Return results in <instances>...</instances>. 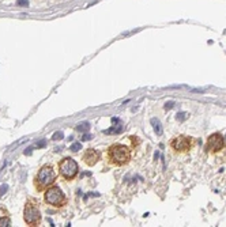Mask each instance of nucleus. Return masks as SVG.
<instances>
[{
  "label": "nucleus",
  "instance_id": "nucleus-1",
  "mask_svg": "<svg viewBox=\"0 0 226 227\" xmlns=\"http://www.w3.org/2000/svg\"><path fill=\"white\" fill-rule=\"evenodd\" d=\"M109 158V162L115 166H123L127 165L131 159V151L124 144H113L108 148L106 152Z\"/></svg>",
  "mask_w": 226,
  "mask_h": 227
},
{
  "label": "nucleus",
  "instance_id": "nucleus-2",
  "mask_svg": "<svg viewBox=\"0 0 226 227\" xmlns=\"http://www.w3.org/2000/svg\"><path fill=\"white\" fill-rule=\"evenodd\" d=\"M60 174L65 180H72L75 175L78 174V163L71 158H64L59 165Z\"/></svg>",
  "mask_w": 226,
  "mask_h": 227
},
{
  "label": "nucleus",
  "instance_id": "nucleus-3",
  "mask_svg": "<svg viewBox=\"0 0 226 227\" xmlns=\"http://www.w3.org/2000/svg\"><path fill=\"white\" fill-rule=\"evenodd\" d=\"M225 146V139L222 137V135L219 133H214L211 135L209 139H207V143H206V151L211 154H217Z\"/></svg>",
  "mask_w": 226,
  "mask_h": 227
},
{
  "label": "nucleus",
  "instance_id": "nucleus-4",
  "mask_svg": "<svg viewBox=\"0 0 226 227\" xmlns=\"http://www.w3.org/2000/svg\"><path fill=\"white\" fill-rule=\"evenodd\" d=\"M56 178V174L53 171V169L50 166H44L41 170L38 171V175H37V182L41 186H48L50 184H53Z\"/></svg>",
  "mask_w": 226,
  "mask_h": 227
},
{
  "label": "nucleus",
  "instance_id": "nucleus-5",
  "mask_svg": "<svg viewBox=\"0 0 226 227\" xmlns=\"http://www.w3.org/2000/svg\"><path fill=\"white\" fill-rule=\"evenodd\" d=\"M45 201L52 205H60V204L64 201V195L63 192L60 190V188L57 186H53V188L48 189L45 192Z\"/></svg>",
  "mask_w": 226,
  "mask_h": 227
},
{
  "label": "nucleus",
  "instance_id": "nucleus-6",
  "mask_svg": "<svg viewBox=\"0 0 226 227\" xmlns=\"http://www.w3.org/2000/svg\"><path fill=\"white\" fill-rule=\"evenodd\" d=\"M170 146L174 151L179 152H185L191 148V139L185 137V136H177L170 142Z\"/></svg>",
  "mask_w": 226,
  "mask_h": 227
},
{
  "label": "nucleus",
  "instance_id": "nucleus-7",
  "mask_svg": "<svg viewBox=\"0 0 226 227\" xmlns=\"http://www.w3.org/2000/svg\"><path fill=\"white\" fill-rule=\"evenodd\" d=\"M23 218H25V220H26V223L34 224V223H38L40 222V219H41V214H40V211L35 208V207L27 205L26 208H25Z\"/></svg>",
  "mask_w": 226,
  "mask_h": 227
},
{
  "label": "nucleus",
  "instance_id": "nucleus-8",
  "mask_svg": "<svg viewBox=\"0 0 226 227\" xmlns=\"http://www.w3.org/2000/svg\"><path fill=\"white\" fill-rule=\"evenodd\" d=\"M83 159H85L86 165L94 166L95 163H97V161L100 159V152H98L97 150H93V148H90V150L86 151L85 156H83Z\"/></svg>",
  "mask_w": 226,
  "mask_h": 227
},
{
  "label": "nucleus",
  "instance_id": "nucleus-9",
  "mask_svg": "<svg viewBox=\"0 0 226 227\" xmlns=\"http://www.w3.org/2000/svg\"><path fill=\"white\" fill-rule=\"evenodd\" d=\"M150 122H151V125H153V128H154V132H155L158 136H161V135H162L161 121H159L158 118H151V120H150Z\"/></svg>",
  "mask_w": 226,
  "mask_h": 227
},
{
  "label": "nucleus",
  "instance_id": "nucleus-10",
  "mask_svg": "<svg viewBox=\"0 0 226 227\" xmlns=\"http://www.w3.org/2000/svg\"><path fill=\"white\" fill-rule=\"evenodd\" d=\"M90 129V124L89 122H80V124H78L77 125V131L78 132H82V133H85V132H87V131Z\"/></svg>",
  "mask_w": 226,
  "mask_h": 227
},
{
  "label": "nucleus",
  "instance_id": "nucleus-11",
  "mask_svg": "<svg viewBox=\"0 0 226 227\" xmlns=\"http://www.w3.org/2000/svg\"><path fill=\"white\" fill-rule=\"evenodd\" d=\"M124 129L123 125H115V127H112L110 129L105 131V133H121Z\"/></svg>",
  "mask_w": 226,
  "mask_h": 227
},
{
  "label": "nucleus",
  "instance_id": "nucleus-12",
  "mask_svg": "<svg viewBox=\"0 0 226 227\" xmlns=\"http://www.w3.org/2000/svg\"><path fill=\"white\" fill-rule=\"evenodd\" d=\"M188 113L187 112H180V113H177L176 114V118H177V121H185L188 118Z\"/></svg>",
  "mask_w": 226,
  "mask_h": 227
},
{
  "label": "nucleus",
  "instance_id": "nucleus-13",
  "mask_svg": "<svg viewBox=\"0 0 226 227\" xmlns=\"http://www.w3.org/2000/svg\"><path fill=\"white\" fill-rule=\"evenodd\" d=\"M11 224L10 218H0V227H8Z\"/></svg>",
  "mask_w": 226,
  "mask_h": 227
},
{
  "label": "nucleus",
  "instance_id": "nucleus-14",
  "mask_svg": "<svg viewBox=\"0 0 226 227\" xmlns=\"http://www.w3.org/2000/svg\"><path fill=\"white\" fill-rule=\"evenodd\" d=\"M70 148H71V151H72V152H77V151H79L80 148H82V144H80V143H74Z\"/></svg>",
  "mask_w": 226,
  "mask_h": 227
},
{
  "label": "nucleus",
  "instance_id": "nucleus-15",
  "mask_svg": "<svg viewBox=\"0 0 226 227\" xmlns=\"http://www.w3.org/2000/svg\"><path fill=\"white\" fill-rule=\"evenodd\" d=\"M45 146H47V140L45 139H41L40 142L35 143V148H44Z\"/></svg>",
  "mask_w": 226,
  "mask_h": 227
},
{
  "label": "nucleus",
  "instance_id": "nucleus-16",
  "mask_svg": "<svg viewBox=\"0 0 226 227\" xmlns=\"http://www.w3.org/2000/svg\"><path fill=\"white\" fill-rule=\"evenodd\" d=\"M91 139H93V136L85 132V133H83V136L80 137V140H82V142H89V140H91Z\"/></svg>",
  "mask_w": 226,
  "mask_h": 227
},
{
  "label": "nucleus",
  "instance_id": "nucleus-17",
  "mask_svg": "<svg viewBox=\"0 0 226 227\" xmlns=\"http://www.w3.org/2000/svg\"><path fill=\"white\" fill-rule=\"evenodd\" d=\"M7 190H8V185H7V184H3V185L0 186V196H3Z\"/></svg>",
  "mask_w": 226,
  "mask_h": 227
},
{
  "label": "nucleus",
  "instance_id": "nucleus-18",
  "mask_svg": "<svg viewBox=\"0 0 226 227\" xmlns=\"http://www.w3.org/2000/svg\"><path fill=\"white\" fill-rule=\"evenodd\" d=\"M64 137V135H63V132H56L55 135H53V140H62V139Z\"/></svg>",
  "mask_w": 226,
  "mask_h": 227
},
{
  "label": "nucleus",
  "instance_id": "nucleus-19",
  "mask_svg": "<svg viewBox=\"0 0 226 227\" xmlns=\"http://www.w3.org/2000/svg\"><path fill=\"white\" fill-rule=\"evenodd\" d=\"M174 106V102H166L165 103V110H170Z\"/></svg>",
  "mask_w": 226,
  "mask_h": 227
},
{
  "label": "nucleus",
  "instance_id": "nucleus-20",
  "mask_svg": "<svg viewBox=\"0 0 226 227\" xmlns=\"http://www.w3.org/2000/svg\"><path fill=\"white\" fill-rule=\"evenodd\" d=\"M18 4L19 6H29V0H18Z\"/></svg>",
  "mask_w": 226,
  "mask_h": 227
},
{
  "label": "nucleus",
  "instance_id": "nucleus-21",
  "mask_svg": "<svg viewBox=\"0 0 226 227\" xmlns=\"http://www.w3.org/2000/svg\"><path fill=\"white\" fill-rule=\"evenodd\" d=\"M33 152V147H29L27 150H25V155H32Z\"/></svg>",
  "mask_w": 226,
  "mask_h": 227
},
{
  "label": "nucleus",
  "instance_id": "nucleus-22",
  "mask_svg": "<svg viewBox=\"0 0 226 227\" xmlns=\"http://www.w3.org/2000/svg\"><path fill=\"white\" fill-rule=\"evenodd\" d=\"M119 121H120V120H119L117 117H113V118H112V122H113V124H117Z\"/></svg>",
  "mask_w": 226,
  "mask_h": 227
},
{
  "label": "nucleus",
  "instance_id": "nucleus-23",
  "mask_svg": "<svg viewBox=\"0 0 226 227\" xmlns=\"http://www.w3.org/2000/svg\"><path fill=\"white\" fill-rule=\"evenodd\" d=\"M225 137H226V136H225Z\"/></svg>",
  "mask_w": 226,
  "mask_h": 227
}]
</instances>
